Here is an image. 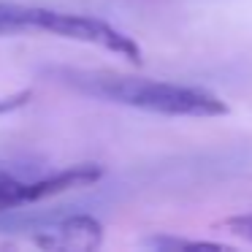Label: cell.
I'll use <instances>...</instances> for the list:
<instances>
[{
    "label": "cell",
    "instance_id": "3",
    "mask_svg": "<svg viewBox=\"0 0 252 252\" xmlns=\"http://www.w3.org/2000/svg\"><path fill=\"white\" fill-rule=\"evenodd\" d=\"M33 244L41 250L90 252L103 244V225L90 214H71V217L55 220L46 228H35Z\"/></svg>",
    "mask_w": 252,
    "mask_h": 252
},
{
    "label": "cell",
    "instance_id": "7",
    "mask_svg": "<svg viewBox=\"0 0 252 252\" xmlns=\"http://www.w3.org/2000/svg\"><path fill=\"white\" fill-rule=\"evenodd\" d=\"M25 192H28V182H19L17 176L0 171V212L25 206V203H28Z\"/></svg>",
    "mask_w": 252,
    "mask_h": 252
},
{
    "label": "cell",
    "instance_id": "5",
    "mask_svg": "<svg viewBox=\"0 0 252 252\" xmlns=\"http://www.w3.org/2000/svg\"><path fill=\"white\" fill-rule=\"evenodd\" d=\"M35 6H19V3H0V35L35 30Z\"/></svg>",
    "mask_w": 252,
    "mask_h": 252
},
{
    "label": "cell",
    "instance_id": "9",
    "mask_svg": "<svg viewBox=\"0 0 252 252\" xmlns=\"http://www.w3.org/2000/svg\"><path fill=\"white\" fill-rule=\"evenodd\" d=\"M30 98H33V93H30V90H22V93L8 95V98H0V114H8V111L22 109V106L28 103Z\"/></svg>",
    "mask_w": 252,
    "mask_h": 252
},
{
    "label": "cell",
    "instance_id": "8",
    "mask_svg": "<svg viewBox=\"0 0 252 252\" xmlns=\"http://www.w3.org/2000/svg\"><path fill=\"white\" fill-rule=\"evenodd\" d=\"M222 228L228 230V233H233V236H239V239H244V241L252 244V214H233V217H225Z\"/></svg>",
    "mask_w": 252,
    "mask_h": 252
},
{
    "label": "cell",
    "instance_id": "2",
    "mask_svg": "<svg viewBox=\"0 0 252 252\" xmlns=\"http://www.w3.org/2000/svg\"><path fill=\"white\" fill-rule=\"evenodd\" d=\"M35 30L41 33H52L68 41H82V44H93L100 49H109L114 55L125 57L130 63H141V46L117 30L114 25L103 22L98 17H87V14H65V11H52V8H38V19H35Z\"/></svg>",
    "mask_w": 252,
    "mask_h": 252
},
{
    "label": "cell",
    "instance_id": "4",
    "mask_svg": "<svg viewBox=\"0 0 252 252\" xmlns=\"http://www.w3.org/2000/svg\"><path fill=\"white\" fill-rule=\"evenodd\" d=\"M103 176V165L98 163H79V165H71L65 171H57V174L46 176V179H38V182H28V203H38V201H46V198H55V195H63L68 190H79V187H90L95 182H100Z\"/></svg>",
    "mask_w": 252,
    "mask_h": 252
},
{
    "label": "cell",
    "instance_id": "6",
    "mask_svg": "<svg viewBox=\"0 0 252 252\" xmlns=\"http://www.w3.org/2000/svg\"><path fill=\"white\" fill-rule=\"evenodd\" d=\"M144 247H152V250H228L225 244L217 241H190V239H179V236H149L141 241Z\"/></svg>",
    "mask_w": 252,
    "mask_h": 252
},
{
    "label": "cell",
    "instance_id": "1",
    "mask_svg": "<svg viewBox=\"0 0 252 252\" xmlns=\"http://www.w3.org/2000/svg\"><path fill=\"white\" fill-rule=\"evenodd\" d=\"M63 76L71 87H76L84 95L130 106V109L152 111V114L225 117L230 111L220 95L201 87H190V84L122 76V73H111V71H63Z\"/></svg>",
    "mask_w": 252,
    "mask_h": 252
}]
</instances>
